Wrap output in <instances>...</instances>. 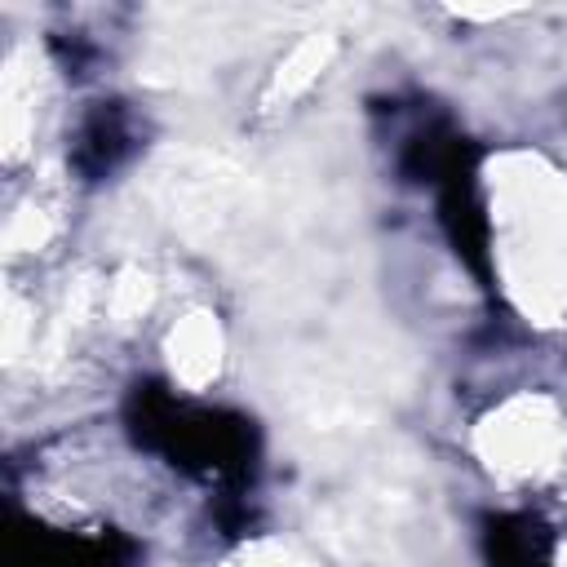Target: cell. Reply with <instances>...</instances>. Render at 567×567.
I'll use <instances>...</instances> for the list:
<instances>
[{
    "mask_svg": "<svg viewBox=\"0 0 567 567\" xmlns=\"http://www.w3.org/2000/svg\"><path fill=\"white\" fill-rule=\"evenodd\" d=\"M4 567H133V549L115 536H58V532H9Z\"/></svg>",
    "mask_w": 567,
    "mask_h": 567,
    "instance_id": "3",
    "label": "cell"
},
{
    "mask_svg": "<svg viewBox=\"0 0 567 567\" xmlns=\"http://www.w3.org/2000/svg\"><path fill=\"white\" fill-rule=\"evenodd\" d=\"M478 146L465 137L456 146V155L447 159V168L434 182L439 195V226L452 244V252L461 257V266L492 288L496 270H492V221H487V204H483V186H478Z\"/></svg>",
    "mask_w": 567,
    "mask_h": 567,
    "instance_id": "2",
    "label": "cell"
},
{
    "mask_svg": "<svg viewBox=\"0 0 567 567\" xmlns=\"http://www.w3.org/2000/svg\"><path fill=\"white\" fill-rule=\"evenodd\" d=\"M133 146H137L133 115L120 102H97L80 120V133H75V146H71V164H75L80 177L102 182L133 155Z\"/></svg>",
    "mask_w": 567,
    "mask_h": 567,
    "instance_id": "4",
    "label": "cell"
},
{
    "mask_svg": "<svg viewBox=\"0 0 567 567\" xmlns=\"http://www.w3.org/2000/svg\"><path fill=\"white\" fill-rule=\"evenodd\" d=\"M124 425L137 447L168 456L177 470L217 483V492H248L257 470V425L226 408H190L168 385L142 381L124 403Z\"/></svg>",
    "mask_w": 567,
    "mask_h": 567,
    "instance_id": "1",
    "label": "cell"
},
{
    "mask_svg": "<svg viewBox=\"0 0 567 567\" xmlns=\"http://www.w3.org/2000/svg\"><path fill=\"white\" fill-rule=\"evenodd\" d=\"M549 532L532 514H492L483 523L487 567H549Z\"/></svg>",
    "mask_w": 567,
    "mask_h": 567,
    "instance_id": "5",
    "label": "cell"
}]
</instances>
